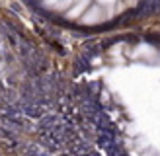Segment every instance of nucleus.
<instances>
[{
    "label": "nucleus",
    "mask_w": 160,
    "mask_h": 156,
    "mask_svg": "<svg viewBox=\"0 0 160 156\" xmlns=\"http://www.w3.org/2000/svg\"><path fill=\"white\" fill-rule=\"evenodd\" d=\"M96 82L123 137L139 152L160 154V33L108 49Z\"/></svg>",
    "instance_id": "obj_1"
},
{
    "label": "nucleus",
    "mask_w": 160,
    "mask_h": 156,
    "mask_svg": "<svg viewBox=\"0 0 160 156\" xmlns=\"http://www.w3.org/2000/svg\"><path fill=\"white\" fill-rule=\"evenodd\" d=\"M53 18L78 27H102L115 23L145 8L160 6V0H35Z\"/></svg>",
    "instance_id": "obj_2"
}]
</instances>
